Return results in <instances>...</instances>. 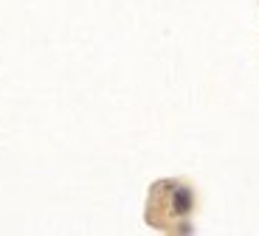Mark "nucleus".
Here are the masks:
<instances>
[{"mask_svg":"<svg viewBox=\"0 0 259 236\" xmlns=\"http://www.w3.org/2000/svg\"><path fill=\"white\" fill-rule=\"evenodd\" d=\"M175 203H178V205H175L178 211H186V208H189V194H186V192H181V194H178Z\"/></svg>","mask_w":259,"mask_h":236,"instance_id":"f257e3e1","label":"nucleus"}]
</instances>
